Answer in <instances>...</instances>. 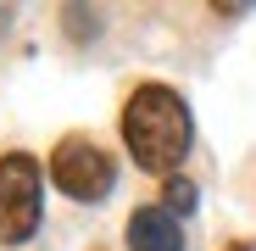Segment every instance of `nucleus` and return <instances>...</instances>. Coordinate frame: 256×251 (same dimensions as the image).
Returning a JSON list of instances; mask_svg holds the SVG:
<instances>
[{
  "label": "nucleus",
  "mask_w": 256,
  "mask_h": 251,
  "mask_svg": "<svg viewBox=\"0 0 256 251\" xmlns=\"http://www.w3.org/2000/svg\"><path fill=\"white\" fill-rule=\"evenodd\" d=\"M122 140H128V156H134L145 173H167L184 162L190 140H195V123H190V106L178 101V90L167 84H140L122 106Z\"/></svg>",
  "instance_id": "obj_1"
},
{
  "label": "nucleus",
  "mask_w": 256,
  "mask_h": 251,
  "mask_svg": "<svg viewBox=\"0 0 256 251\" xmlns=\"http://www.w3.org/2000/svg\"><path fill=\"white\" fill-rule=\"evenodd\" d=\"M39 212H45V173L28 151L0 156V240L22 245L39 229Z\"/></svg>",
  "instance_id": "obj_2"
},
{
  "label": "nucleus",
  "mask_w": 256,
  "mask_h": 251,
  "mask_svg": "<svg viewBox=\"0 0 256 251\" xmlns=\"http://www.w3.org/2000/svg\"><path fill=\"white\" fill-rule=\"evenodd\" d=\"M50 184H62V195H72V201H106L112 184H117V162L100 145L67 134L50 151Z\"/></svg>",
  "instance_id": "obj_3"
},
{
  "label": "nucleus",
  "mask_w": 256,
  "mask_h": 251,
  "mask_svg": "<svg viewBox=\"0 0 256 251\" xmlns=\"http://www.w3.org/2000/svg\"><path fill=\"white\" fill-rule=\"evenodd\" d=\"M128 251H184V223L167 206H134L128 212Z\"/></svg>",
  "instance_id": "obj_4"
},
{
  "label": "nucleus",
  "mask_w": 256,
  "mask_h": 251,
  "mask_svg": "<svg viewBox=\"0 0 256 251\" xmlns=\"http://www.w3.org/2000/svg\"><path fill=\"white\" fill-rule=\"evenodd\" d=\"M162 206H167V212H173V218H184V212H195V184L173 173V179L162 184Z\"/></svg>",
  "instance_id": "obj_5"
},
{
  "label": "nucleus",
  "mask_w": 256,
  "mask_h": 251,
  "mask_svg": "<svg viewBox=\"0 0 256 251\" xmlns=\"http://www.w3.org/2000/svg\"><path fill=\"white\" fill-rule=\"evenodd\" d=\"M228 251H256V240H234V245H228Z\"/></svg>",
  "instance_id": "obj_6"
}]
</instances>
